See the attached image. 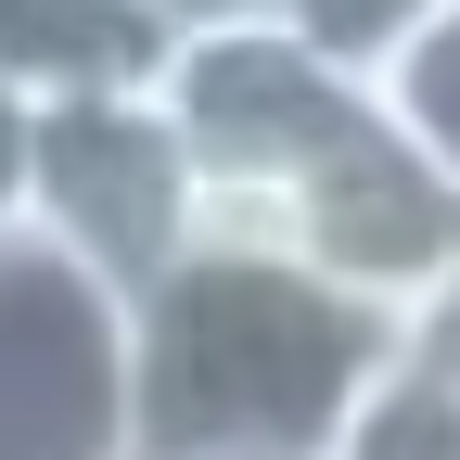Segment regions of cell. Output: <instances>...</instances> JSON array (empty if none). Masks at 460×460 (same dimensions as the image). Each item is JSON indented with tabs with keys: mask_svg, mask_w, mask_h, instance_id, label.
<instances>
[{
	"mask_svg": "<svg viewBox=\"0 0 460 460\" xmlns=\"http://www.w3.org/2000/svg\"><path fill=\"white\" fill-rule=\"evenodd\" d=\"M396 345H410V358H422V371H447V384H460V269L435 281V295H422L410 320H396Z\"/></svg>",
	"mask_w": 460,
	"mask_h": 460,
	"instance_id": "30bf717a",
	"label": "cell"
},
{
	"mask_svg": "<svg viewBox=\"0 0 460 460\" xmlns=\"http://www.w3.org/2000/svg\"><path fill=\"white\" fill-rule=\"evenodd\" d=\"M26 128H39V102L0 90V217H26Z\"/></svg>",
	"mask_w": 460,
	"mask_h": 460,
	"instance_id": "8fae6325",
	"label": "cell"
},
{
	"mask_svg": "<svg viewBox=\"0 0 460 460\" xmlns=\"http://www.w3.org/2000/svg\"><path fill=\"white\" fill-rule=\"evenodd\" d=\"M422 13H435V0H295V13H281V26H295L307 51H332L345 77H371V65H384V51L410 39Z\"/></svg>",
	"mask_w": 460,
	"mask_h": 460,
	"instance_id": "9c48e42d",
	"label": "cell"
},
{
	"mask_svg": "<svg viewBox=\"0 0 460 460\" xmlns=\"http://www.w3.org/2000/svg\"><path fill=\"white\" fill-rule=\"evenodd\" d=\"M256 230H269L281 256H307L332 295L410 320L435 281L460 269V180H447L410 128H396L384 102H358V115H345V128L295 166V192H281Z\"/></svg>",
	"mask_w": 460,
	"mask_h": 460,
	"instance_id": "3957f363",
	"label": "cell"
},
{
	"mask_svg": "<svg viewBox=\"0 0 460 460\" xmlns=\"http://www.w3.org/2000/svg\"><path fill=\"white\" fill-rule=\"evenodd\" d=\"M384 358V307L332 295L269 230H205L128 295V460H320Z\"/></svg>",
	"mask_w": 460,
	"mask_h": 460,
	"instance_id": "6da1fadb",
	"label": "cell"
},
{
	"mask_svg": "<svg viewBox=\"0 0 460 460\" xmlns=\"http://www.w3.org/2000/svg\"><path fill=\"white\" fill-rule=\"evenodd\" d=\"M0 460H128V295L0 217Z\"/></svg>",
	"mask_w": 460,
	"mask_h": 460,
	"instance_id": "5b68a950",
	"label": "cell"
},
{
	"mask_svg": "<svg viewBox=\"0 0 460 460\" xmlns=\"http://www.w3.org/2000/svg\"><path fill=\"white\" fill-rule=\"evenodd\" d=\"M166 51H180L166 0H0V90H26V102L154 90Z\"/></svg>",
	"mask_w": 460,
	"mask_h": 460,
	"instance_id": "8992f818",
	"label": "cell"
},
{
	"mask_svg": "<svg viewBox=\"0 0 460 460\" xmlns=\"http://www.w3.org/2000/svg\"><path fill=\"white\" fill-rule=\"evenodd\" d=\"M320 460H460V384L447 371H422L410 345L358 384V410L332 422V447Z\"/></svg>",
	"mask_w": 460,
	"mask_h": 460,
	"instance_id": "52a82bcc",
	"label": "cell"
},
{
	"mask_svg": "<svg viewBox=\"0 0 460 460\" xmlns=\"http://www.w3.org/2000/svg\"><path fill=\"white\" fill-rule=\"evenodd\" d=\"M371 102H384L396 128H410L447 180H460V0H435V13L371 65Z\"/></svg>",
	"mask_w": 460,
	"mask_h": 460,
	"instance_id": "ba28073f",
	"label": "cell"
},
{
	"mask_svg": "<svg viewBox=\"0 0 460 460\" xmlns=\"http://www.w3.org/2000/svg\"><path fill=\"white\" fill-rule=\"evenodd\" d=\"M154 90H166V115H180L205 192H217V230H256L281 192H295V166L371 102V77H345L332 51H307L281 13L269 26H192Z\"/></svg>",
	"mask_w": 460,
	"mask_h": 460,
	"instance_id": "277c9868",
	"label": "cell"
},
{
	"mask_svg": "<svg viewBox=\"0 0 460 460\" xmlns=\"http://www.w3.org/2000/svg\"><path fill=\"white\" fill-rule=\"evenodd\" d=\"M166 13H180V39H192V26H269V13H295V0H166Z\"/></svg>",
	"mask_w": 460,
	"mask_h": 460,
	"instance_id": "7c38bea8",
	"label": "cell"
},
{
	"mask_svg": "<svg viewBox=\"0 0 460 460\" xmlns=\"http://www.w3.org/2000/svg\"><path fill=\"white\" fill-rule=\"evenodd\" d=\"M26 230H51L115 295H154L217 230V192H205V166L180 141V115H166V90L39 102V128H26Z\"/></svg>",
	"mask_w": 460,
	"mask_h": 460,
	"instance_id": "7a4b0ae2",
	"label": "cell"
}]
</instances>
